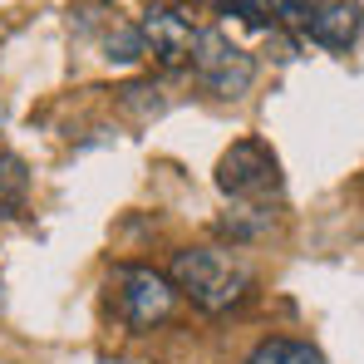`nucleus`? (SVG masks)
<instances>
[{"label": "nucleus", "mask_w": 364, "mask_h": 364, "mask_svg": "<svg viewBox=\"0 0 364 364\" xmlns=\"http://www.w3.org/2000/svg\"><path fill=\"white\" fill-rule=\"evenodd\" d=\"M168 281L197 310L222 315V310L242 305V296L251 291V266L242 256L222 251V246H182V251H173V276Z\"/></svg>", "instance_id": "f257e3e1"}, {"label": "nucleus", "mask_w": 364, "mask_h": 364, "mask_svg": "<svg viewBox=\"0 0 364 364\" xmlns=\"http://www.w3.org/2000/svg\"><path fill=\"white\" fill-rule=\"evenodd\" d=\"M217 187L237 202H266L271 192H281V158L261 138H237L217 163Z\"/></svg>", "instance_id": "f03ea898"}, {"label": "nucleus", "mask_w": 364, "mask_h": 364, "mask_svg": "<svg viewBox=\"0 0 364 364\" xmlns=\"http://www.w3.org/2000/svg\"><path fill=\"white\" fill-rule=\"evenodd\" d=\"M192 69H197V79H202L217 99H237V94L251 89V79H256L251 55H246L242 45H232L222 30H202V35H197Z\"/></svg>", "instance_id": "7ed1b4c3"}, {"label": "nucleus", "mask_w": 364, "mask_h": 364, "mask_svg": "<svg viewBox=\"0 0 364 364\" xmlns=\"http://www.w3.org/2000/svg\"><path fill=\"white\" fill-rule=\"evenodd\" d=\"M114 286H119V315L133 325V330H153L173 315V301H178V286L148 266H119L114 271Z\"/></svg>", "instance_id": "20e7f679"}, {"label": "nucleus", "mask_w": 364, "mask_h": 364, "mask_svg": "<svg viewBox=\"0 0 364 364\" xmlns=\"http://www.w3.org/2000/svg\"><path fill=\"white\" fill-rule=\"evenodd\" d=\"M197 35H202V30H192V20H187V15H178L173 5H153V10H143V20H138L143 55H153L163 69H178V64L192 60Z\"/></svg>", "instance_id": "39448f33"}, {"label": "nucleus", "mask_w": 364, "mask_h": 364, "mask_svg": "<svg viewBox=\"0 0 364 364\" xmlns=\"http://www.w3.org/2000/svg\"><path fill=\"white\" fill-rule=\"evenodd\" d=\"M360 30H364V10L355 0L315 5V15H310V25H305V35H310L315 45H325V50H350V45L360 40Z\"/></svg>", "instance_id": "423d86ee"}, {"label": "nucleus", "mask_w": 364, "mask_h": 364, "mask_svg": "<svg viewBox=\"0 0 364 364\" xmlns=\"http://www.w3.org/2000/svg\"><path fill=\"white\" fill-rule=\"evenodd\" d=\"M227 15H237L242 25H256V30H276L281 25V15H276V5L271 0H217Z\"/></svg>", "instance_id": "0eeeda50"}, {"label": "nucleus", "mask_w": 364, "mask_h": 364, "mask_svg": "<svg viewBox=\"0 0 364 364\" xmlns=\"http://www.w3.org/2000/svg\"><path fill=\"white\" fill-rule=\"evenodd\" d=\"M25 163L20 158H10V153H0V212L5 207H15L20 197H25Z\"/></svg>", "instance_id": "6e6552de"}, {"label": "nucleus", "mask_w": 364, "mask_h": 364, "mask_svg": "<svg viewBox=\"0 0 364 364\" xmlns=\"http://www.w3.org/2000/svg\"><path fill=\"white\" fill-rule=\"evenodd\" d=\"M271 355H276V364H325V355L305 340H271Z\"/></svg>", "instance_id": "1a4fd4ad"}, {"label": "nucleus", "mask_w": 364, "mask_h": 364, "mask_svg": "<svg viewBox=\"0 0 364 364\" xmlns=\"http://www.w3.org/2000/svg\"><path fill=\"white\" fill-rule=\"evenodd\" d=\"M242 364H276V355H271V340H261V345H256V350H251Z\"/></svg>", "instance_id": "9d476101"}]
</instances>
